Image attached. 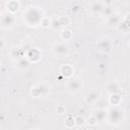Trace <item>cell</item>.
Instances as JSON below:
<instances>
[{
  "instance_id": "1",
  "label": "cell",
  "mask_w": 130,
  "mask_h": 130,
  "mask_svg": "<svg viewBox=\"0 0 130 130\" xmlns=\"http://www.w3.org/2000/svg\"><path fill=\"white\" fill-rule=\"evenodd\" d=\"M49 94V86L46 83H39L31 88V95L36 99H45Z\"/></svg>"
},
{
  "instance_id": "2",
  "label": "cell",
  "mask_w": 130,
  "mask_h": 130,
  "mask_svg": "<svg viewBox=\"0 0 130 130\" xmlns=\"http://www.w3.org/2000/svg\"><path fill=\"white\" fill-rule=\"evenodd\" d=\"M108 118H109L110 123H112V124L120 123V122L123 120V111L120 110V109L117 108V107L112 108V109L108 112Z\"/></svg>"
},
{
  "instance_id": "3",
  "label": "cell",
  "mask_w": 130,
  "mask_h": 130,
  "mask_svg": "<svg viewBox=\"0 0 130 130\" xmlns=\"http://www.w3.org/2000/svg\"><path fill=\"white\" fill-rule=\"evenodd\" d=\"M69 52V48L65 44H56L53 47V53L58 57H63L67 55Z\"/></svg>"
},
{
  "instance_id": "4",
  "label": "cell",
  "mask_w": 130,
  "mask_h": 130,
  "mask_svg": "<svg viewBox=\"0 0 130 130\" xmlns=\"http://www.w3.org/2000/svg\"><path fill=\"white\" fill-rule=\"evenodd\" d=\"M81 86H82L81 81H80L79 79H76V78H75V79H71V80L68 82V84H67L68 90H69L70 92H72V93L78 92L79 89L81 88Z\"/></svg>"
},
{
  "instance_id": "5",
  "label": "cell",
  "mask_w": 130,
  "mask_h": 130,
  "mask_svg": "<svg viewBox=\"0 0 130 130\" xmlns=\"http://www.w3.org/2000/svg\"><path fill=\"white\" fill-rule=\"evenodd\" d=\"M122 22V19H121V16L117 13H113L110 17H108V25L111 26V27H116V26H119Z\"/></svg>"
},
{
  "instance_id": "6",
  "label": "cell",
  "mask_w": 130,
  "mask_h": 130,
  "mask_svg": "<svg viewBox=\"0 0 130 130\" xmlns=\"http://www.w3.org/2000/svg\"><path fill=\"white\" fill-rule=\"evenodd\" d=\"M2 27H12L14 22H15V18L13 15L11 14H6L5 16H2Z\"/></svg>"
},
{
  "instance_id": "7",
  "label": "cell",
  "mask_w": 130,
  "mask_h": 130,
  "mask_svg": "<svg viewBox=\"0 0 130 130\" xmlns=\"http://www.w3.org/2000/svg\"><path fill=\"white\" fill-rule=\"evenodd\" d=\"M99 96H100L99 91L95 89H92L89 92H87V94L85 95V101L88 104H93L99 100Z\"/></svg>"
},
{
  "instance_id": "8",
  "label": "cell",
  "mask_w": 130,
  "mask_h": 130,
  "mask_svg": "<svg viewBox=\"0 0 130 130\" xmlns=\"http://www.w3.org/2000/svg\"><path fill=\"white\" fill-rule=\"evenodd\" d=\"M107 116H108V113L103 109H99L93 112V119L96 122H104L106 120Z\"/></svg>"
},
{
  "instance_id": "9",
  "label": "cell",
  "mask_w": 130,
  "mask_h": 130,
  "mask_svg": "<svg viewBox=\"0 0 130 130\" xmlns=\"http://www.w3.org/2000/svg\"><path fill=\"white\" fill-rule=\"evenodd\" d=\"M98 46L102 51H109L111 48V41L108 38H102L98 42Z\"/></svg>"
},
{
  "instance_id": "10",
  "label": "cell",
  "mask_w": 130,
  "mask_h": 130,
  "mask_svg": "<svg viewBox=\"0 0 130 130\" xmlns=\"http://www.w3.org/2000/svg\"><path fill=\"white\" fill-rule=\"evenodd\" d=\"M103 9H104V6H103L102 3H100V2H94V3L90 6V11H91V13L94 14V15L101 14L102 11H103Z\"/></svg>"
},
{
  "instance_id": "11",
  "label": "cell",
  "mask_w": 130,
  "mask_h": 130,
  "mask_svg": "<svg viewBox=\"0 0 130 130\" xmlns=\"http://www.w3.org/2000/svg\"><path fill=\"white\" fill-rule=\"evenodd\" d=\"M107 89L111 93H117L119 91V85L116 81H111L107 84Z\"/></svg>"
},
{
  "instance_id": "12",
  "label": "cell",
  "mask_w": 130,
  "mask_h": 130,
  "mask_svg": "<svg viewBox=\"0 0 130 130\" xmlns=\"http://www.w3.org/2000/svg\"><path fill=\"white\" fill-rule=\"evenodd\" d=\"M29 67V61L27 59H20L18 62H17V68L18 69H21V70H24V69H27Z\"/></svg>"
},
{
  "instance_id": "13",
  "label": "cell",
  "mask_w": 130,
  "mask_h": 130,
  "mask_svg": "<svg viewBox=\"0 0 130 130\" xmlns=\"http://www.w3.org/2000/svg\"><path fill=\"white\" fill-rule=\"evenodd\" d=\"M113 13H114V12H113V10H112V7L106 6V7H104V9H103L101 15H103L104 17H110Z\"/></svg>"
}]
</instances>
